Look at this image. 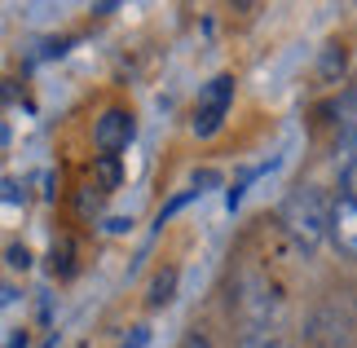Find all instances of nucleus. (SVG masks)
I'll use <instances>...</instances> for the list:
<instances>
[{"mask_svg":"<svg viewBox=\"0 0 357 348\" xmlns=\"http://www.w3.org/2000/svg\"><path fill=\"white\" fill-rule=\"evenodd\" d=\"M278 225L287 229V239L296 247L313 252L322 239H331V203L318 186H296L278 207Z\"/></svg>","mask_w":357,"mask_h":348,"instance_id":"obj_1","label":"nucleus"},{"mask_svg":"<svg viewBox=\"0 0 357 348\" xmlns=\"http://www.w3.org/2000/svg\"><path fill=\"white\" fill-rule=\"evenodd\" d=\"M234 309H238V326L243 340L247 335H278V291H273L260 273H243L234 287Z\"/></svg>","mask_w":357,"mask_h":348,"instance_id":"obj_2","label":"nucleus"},{"mask_svg":"<svg viewBox=\"0 0 357 348\" xmlns=\"http://www.w3.org/2000/svg\"><path fill=\"white\" fill-rule=\"evenodd\" d=\"M229 106H234V75H216L208 84L199 89V102H195V128L199 137H216L221 133V123L229 115Z\"/></svg>","mask_w":357,"mask_h":348,"instance_id":"obj_3","label":"nucleus"},{"mask_svg":"<svg viewBox=\"0 0 357 348\" xmlns=\"http://www.w3.org/2000/svg\"><path fill=\"white\" fill-rule=\"evenodd\" d=\"M132 133H137L132 115H128V110H119V106H111V110H106V115L98 119V128H93V142H98L102 155L119 159V150H128V146H132Z\"/></svg>","mask_w":357,"mask_h":348,"instance_id":"obj_4","label":"nucleus"},{"mask_svg":"<svg viewBox=\"0 0 357 348\" xmlns=\"http://www.w3.org/2000/svg\"><path fill=\"white\" fill-rule=\"evenodd\" d=\"M331 243L340 256L357 260V199H340L331 203Z\"/></svg>","mask_w":357,"mask_h":348,"instance_id":"obj_5","label":"nucleus"},{"mask_svg":"<svg viewBox=\"0 0 357 348\" xmlns=\"http://www.w3.org/2000/svg\"><path fill=\"white\" fill-rule=\"evenodd\" d=\"M172 291H176V269H163L155 282H150V304H155V309H159V304H168Z\"/></svg>","mask_w":357,"mask_h":348,"instance_id":"obj_6","label":"nucleus"},{"mask_svg":"<svg viewBox=\"0 0 357 348\" xmlns=\"http://www.w3.org/2000/svg\"><path fill=\"white\" fill-rule=\"evenodd\" d=\"M98 172H102V186H106V190H115V186H119V159H111V155H102V163H98Z\"/></svg>","mask_w":357,"mask_h":348,"instance_id":"obj_7","label":"nucleus"},{"mask_svg":"<svg viewBox=\"0 0 357 348\" xmlns=\"http://www.w3.org/2000/svg\"><path fill=\"white\" fill-rule=\"evenodd\" d=\"M340 181H344V199H357V155H349L344 172H340Z\"/></svg>","mask_w":357,"mask_h":348,"instance_id":"obj_8","label":"nucleus"},{"mask_svg":"<svg viewBox=\"0 0 357 348\" xmlns=\"http://www.w3.org/2000/svg\"><path fill=\"white\" fill-rule=\"evenodd\" d=\"M243 348H291V344H287L282 335H247Z\"/></svg>","mask_w":357,"mask_h":348,"instance_id":"obj_9","label":"nucleus"},{"mask_svg":"<svg viewBox=\"0 0 357 348\" xmlns=\"http://www.w3.org/2000/svg\"><path fill=\"white\" fill-rule=\"evenodd\" d=\"M146 340H150V331H146V326H132V335L123 340L119 348H146Z\"/></svg>","mask_w":357,"mask_h":348,"instance_id":"obj_10","label":"nucleus"},{"mask_svg":"<svg viewBox=\"0 0 357 348\" xmlns=\"http://www.w3.org/2000/svg\"><path fill=\"white\" fill-rule=\"evenodd\" d=\"M9 264H13V269H26V264H31L26 247H9Z\"/></svg>","mask_w":357,"mask_h":348,"instance_id":"obj_11","label":"nucleus"},{"mask_svg":"<svg viewBox=\"0 0 357 348\" xmlns=\"http://www.w3.org/2000/svg\"><path fill=\"white\" fill-rule=\"evenodd\" d=\"M181 348H212V344H208V340H203V335H190V340H185Z\"/></svg>","mask_w":357,"mask_h":348,"instance_id":"obj_12","label":"nucleus"},{"mask_svg":"<svg viewBox=\"0 0 357 348\" xmlns=\"http://www.w3.org/2000/svg\"><path fill=\"white\" fill-rule=\"evenodd\" d=\"M349 102H353V106H357V84H353V93H349Z\"/></svg>","mask_w":357,"mask_h":348,"instance_id":"obj_13","label":"nucleus"}]
</instances>
